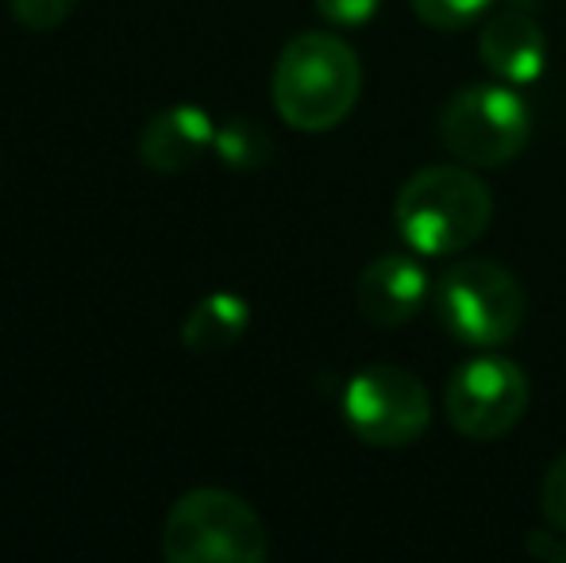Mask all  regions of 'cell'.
Here are the masks:
<instances>
[{"instance_id": "obj_1", "label": "cell", "mask_w": 566, "mask_h": 563, "mask_svg": "<svg viewBox=\"0 0 566 563\" xmlns=\"http://www.w3.org/2000/svg\"><path fill=\"white\" fill-rule=\"evenodd\" d=\"M394 220L417 256L451 259L485 236L493 194L474 166H424L401 186Z\"/></svg>"}, {"instance_id": "obj_2", "label": "cell", "mask_w": 566, "mask_h": 563, "mask_svg": "<svg viewBox=\"0 0 566 563\" xmlns=\"http://www.w3.org/2000/svg\"><path fill=\"white\" fill-rule=\"evenodd\" d=\"M363 90L358 54L328 31L290 39L274 66V108L297 132H332L350 116Z\"/></svg>"}, {"instance_id": "obj_3", "label": "cell", "mask_w": 566, "mask_h": 563, "mask_svg": "<svg viewBox=\"0 0 566 563\" xmlns=\"http://www.w3.org/2000/svg\"><path fill=\"white\" fill-rule=\"evenodd\" d=\"M432 309L451 340L490 352L521 332L528 298L509 267L493 259H459L432 282Z\"/></svg>"}, {"instance_id": "obj_4", "label": "cell", "mask_w": 566, "mask_h": 563, "mask_svg": "<svg viewBox=\"0 0 566 563\" xmlns=\"http://www.w3.org/2000/svg\"><path fill=\"white\" fill-rule=\"evenodd\" d=\"M266 552L262 518L231 490L197 487L166 513L163 556L170 563H262Z\"/></svg>"}, {"instance_id": "obj_5", "label": "cell", "mask_w": 566, "mask_h": 563, "mask_svg": "<svg viewBox=\"0 0 566 563\" xmlns=\"http://www.w3.org/2000/svg\"><path fill=\"white\" fill-rule=\"evenodd\" d=\"M440 139L474 170H497L509 166L532 139V108L513 85H467L443 105Z\"/></svg>"}, {"instance_id": "obj_6", "label": "cell", "mask_w": 566, "mask_h": 563, "mask_svg": "<svg viewBox=\"0 0 566 563\" xmlns=\"http://www.w3.org/2000/svg\"><path fill=\"white\" fill-rule=\"evenodd\" d=\"M343 421L370 448H409L432 425V394L412 371L374 363L350 375L343 390Z\"/></svg>"}, {"instance_id": "obj_7", "label": "cell", "mask_w": 566, "mask_h": 563, "mask_svg": "<svg viewBox=\"0 0 566 563\" xmlns=\"http://www.w3.org/2000/svg\"><path fill=\"white\" fill-rule=\"evenodd\" d=\"M528 402L532 386L521 363L497 352H482L448 378L443 414L459 436L490 444L521 425V417L528 414Z\"/></svg>"}, {"instance_id": "obj_8", "label": "cell", "mask_w": 566, "mask_h": 563, "mask_svg": "<svg viewBox=\"0 0 566 563\" xmlns=\"http://www.w3.org/2000/svg\"><path fill=\"white\" fill-rule=\"evenodd\" d=\"M358 313L378 329H401L409 324L420 309L432 298V279L412 256L389 251L378 256L374 263H366V271L358 274L355 285Z\"/></svg>"}, {"instance_id": "obj_9", "label": "cell", "mask_w": 566, "mask_h": 563, "mask_svg": "<svg viewBox=\"0 0 566 563\" xmlns=\"http://www.w3.org/2000/svg\"><path fill=\"white\" fill-rule=\"evenodd\" d=\"M478 54L497 82L532 85L547 70V35L536 15L524 12L521 4L501 8L485 20L482 35H478Z\"/></svg>"}, {"instance_id": "obj_10", "label": "cell", "mask_w": 566, "mask_h": 563, "mask_svg": "<svg viewBox=\"0 0 566 563\" xmlns=\"http://www.w3.org/2000/svg\"><path fill=\"white\" fill-rule=\"evenodd\" d=\"M212 143H217V124L205 108L174 105L139 132V163L155 174H181L201 163Z\"/></svg>"}, {"instance_id": "obj_11", "label": "cell", "mask_w": 566, "mask_h": 563, "mask_svg": "<svg viewBox=\"0 0 566 563\" xmlns=\"http://www.w3.org/2000/svg\"><path fill=\"white\" fill-rule=\"evenodd\" d=\"M247 324H251V305H247V298L228 293V290L209 293L205 301H197L193 313L181 324V344L197 355L224 352V347H231L243 336Z\"/></svg>"}, {"instance_id": "obj_12", "label": "cell", "mask_w": 566, "mask_h": 563, "mask_svg": "<svg viewBox=\"0 0 566 563\" xmlns=\"http://www.w3.org/2000/svg\"><path fill=\"white\" fill-rule=\"evenodd\" d=\"M217 158L231 170H259L262 163H270L274 143H270L266 128L259 121H228L224 128H217V143H212Z\"/></svg>"}, {"instance_id": "obj_13", "label": "cell", "mask_w": 566, "mask_h": 563, "mask_svg": "<svg viewBox=\"0 0 566 563\" xmlns=\"http://www.w3.org/2000/svg\"><path fill=\"white\" fill-rule=\"evenodd\" d=\"M497 0H412V12L436 31H462L482 20Z\"/></svg>"}, {"instance_id": "obj_14", "label": "cell", "mask_w": 566, "mask_h": 563, "mask_svg": "<svg viewBox=\"0 0 566 563\" xmlns=\"http://www.w3.org/2000/svg\"><path fill=\"white\" fill-rule=\"evenodd\" d=\"M77 8V0H12L15 23H23L28 31H51L59 23H66V15Z\"/></svg>"}, {"instance_id": "obj_15", "label": "cell", "mask_w": 566, "mask_h": 563, "mask_svg": "<svg viewBox=\"0 0 566 563\" xmlns=\"http://www.w3.org/2000/svg\"><path fill=\"white\" fill-rule=\"evenodd\" d=\"M539 510H544L547 525L566 529V456L555 459L539 482Z\"/></svg>"}, {"instance_id": "obj_16", "label": "cell", "mask_w": 566, "mask_h": 563, "mask_svg": "<svg viewBox=\"0 0 566 563\" xmlns=\"http://www.w3.org/2000/svg\"><path fill=\"white\" fill-rule=\"evenodd\" d=\"M381 0H316V12L336 28H363L378 15Z\"/></svg>"}, {"instance_id": "obj_17", "label": "cell", "mask_w": 566, "mask_h": 563, "mask_svg": "<svg viewBox=\"0 0 566 563\" xmlns=\"http://www.w3.org/2000/svg\"><path fill=\"white\" fill-rule=\"evenodd\" d=\"M524 549L547 563H566V529H536V533H528Z\"/></svg>"}]
</instances>
